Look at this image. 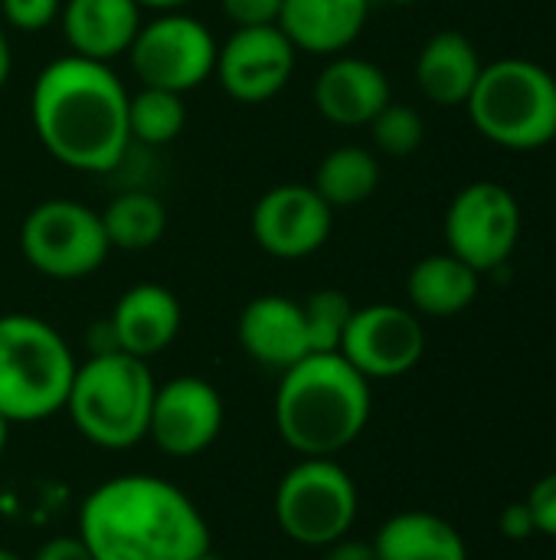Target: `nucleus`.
<instances>
[{
	"instance_id": "22",
	"label": "nucleus",
	"mask_w": 556,
	"mask_h": 560,
	"mask_svg": "<svg viewBox=\"0 0 556 560\" xmlns=\"http://www.w3.org/2000/svg\"><path fill=\"white\" fill-rule=\"evenodd\" d=\"M478 272L472 266H465L459 256L446 253H433L423 256L406 279V295L416 315H429V318H452L462 315L475 295H478Z\"/></svg>"
},
{
	"instance_id": "9",
	"label": "nucleus",
	"mask_w": 556,
	"mask_h": 560,
	"mask_svg": "<svg viewBox=\"0 0 556 560\" xmlns=\"http://www.w3.org/2000/svg\"><path fill=\"white\" fill-rule=\"evenodd\" d=\"M216 52L220 43L213 39L206 23L184 10H170L141 23L128 59L141 85L184 95L200 89L213 75Z\"/></svg>"
},
{
	"instance_id": "1",
	"label": "nucleus",
	"mask_w": 556,
	"mask_h": 560,
	"mask_svg": "<svg viewBox=\"0 0 556 560\" xmlns=\"http://www.w3.org/2000/svg\"><path fill=\"white\" fill-rule=\"evenodd\" d=\"M128 98L131 92L108 62L69 52L39 69L29 89V121L62 167L108 174L131 148Z\"/></svg>"
},
{
	"instance_id": "36",
	"label": "nucleus",
	"mask_w": 556,
	"mask_h": 560,
	"mask_svg": "<svg viewBox=\"0 0 556 560\" xmlns=\"http://www.w3.org/2000/svg\"><path fill=\"white\" fill-rule=\"evenodd\" d=\"M10 427H13V423L0 417V456H3V450H7V440H10Z\"/></svg>"
},
{
	"instance_id": "11",
	"label": "nucleus",
	"mask_w": 556,
	"mask_h": 560,
	"mask_svg": "<svg viewBox=\"0 0 556 560\" xmlns=\"http://www.w3.org/2000/svg\"><path fill=\"white\" fill-rule=\"evenodd\" d=\"M338 351L367 381H390L410 374L423 361L426 331L413 308L377 302L351 312Z\"/></svg>"
},
{
	"instance_id": "7",
	"label": "nucleus",
	"mask_w": 556,
	"mask_h": 560,
	"mask_svg": "<svg viewBox=\"0 0 556 560\" xmlns=\"http://www.w3.org/2000/svg\"><path fill=\"white\" fill-rule=\"evenodd\" d=\"M360 495L334 459H298L275 489V522L301 548H328L351 535Z\"/></svg>"
},
{
	"instance_id": "16",
	"label": "nucleus",
	"mask_w": 556,
	"mask_h": 560,
	"mask_svg": "<svg viewBox=\"0 0 556 560\" xmlns=\"http://www.w3.org/2000/svg\"><path fill=\"white\" fill-rule=\"evenodd\" d=\"M236 338L256 364L279 374L311 354L301 302H292L285 295L252 299L239 312Z\"/></svg>"
},
{
	"instance_id": "4",
	"label": "nucleus",
	"mask_w": 556,
	"mask_h": 560,
	"mask_svg": "<svg viewBox=\"0 0 556 560\" xmlns=\"http://www.w3.org/2000/svg\"><path fill=\"white\" fill-rule=\"evenodd\" d=\"M154 390L157 381L147 361L125 351H102L75 368L62 410L92 446L131 450L147 440Z\"/></svg>"
},
{
	"instance_id": "26",
	"label": "nucleus",
	"mask_w": 556,
	"mask_h": 560,
	"mask_svg": "<svg viewBox=\"0 0 556 560\" xmlns=\"http://www.w3.org/2000/svg\"><path fill=\"white\" fill-rule=\"evenodd\" d=\"M305 312V325H308V341H311V354H331L341 348L344 328L351 322V299L338 289H318L301 302Z\"/></svg>"
},
{
	"instance_id": "39",
	"label": "nucleus",
	"mask_w": 556,
	"mask_h": 560,
	"mask_svg": "<svg viewBox=\"0 0 556 560\" xmlns=\"http://www.w3.org/2000/svg\"><path fill=\"white\" fill-rule=\"evenodd\" d=\"M200 560H220V558H213V555H206V558H200Z\"/></svg>"
},
{
	"instance_id": "35",
	"label": "nucleus",
	"mask_w": 556,
	"mask_h": 560,
	"mask_svg": "<svg viewBox=\"0 0 556 560\" xmlns=\"http://www.w3.org/2000/svg\"><path fill=\"white\" fill-rule=\"evenodd\" d=\"M134 3L138 7H147V10H157V13H170V10H184L193 0H134Z\"/></svg>"
},
{
	"instance_id": "18",
	"label": "nucleus",
	"mask_w": 556,
	"mask_h": 560,
	"mask_svg": "<svg viewBox=\"0 0 556 560\" xmlns=\"http://www.w3.org/2000/svg\"><path fill=\"white\" fill-rule=\"evenodd\" d=\"M62 36L75 56L111 62L125 56L141 30L134 0H62Z\"/></svg>"
},
{
	"instance_id": "12",
	"label": "nucleus",
	"mask_w": 556,
	"mask_h": 560,
	"mask_svg": "<svg viewBox=\"0 0 556 560\" xmlns=\"http://www.w3.org/2000/svg\"><path fill=\"white\" fill-rule=\"evenodd\" d=\"M334 226V210L311 184H275L252 207V240L272 259H308L315 256Z\"/></svg>"
},
{
	"instance_id": "15",
	"label": "nucleus",
	"mask_w": 556,
	"mask_h": 560,
	"mask_svg": "<svg viewBox=\"0 0 556 560\" xmlns=\"http://www.w3.org/2000/svg\"><path fill=\"white\" fill-rule=\"evenodd\" d=\"M315 108L324 121L341 128L370 125L393 98L387 72L360 56H331V62L315 79Z\"/></svg>"
},
{
	"instance_id": "38",
	"label": "nucleus",
	"mask_w": 556,
	"mask_h": 560,
	"mask_svg": "<svg viewBox=\"0 0 556 560\" xmlns=\"http://www.w3.org/2000/svg\"><path fill=\"white\" fill-rule=\"evenodd\" d=\"M393 3H413V0H393Z\"/></svg>"
},
{
	"instance_id": "27",
	"label": "nucleus",
	"mask_w": 556,
	"mask_h": 560,
	"mask_svg": "<svg viewBox=\"0 0 556 560\" xmlns=\"http://www.w3.org/2000/svg\"><path fill=\"white\" fill-rule=\"evenodd\" d=\"M370 135L380 154L387 158H410L419 151L423 138H426V121L416 108L390 102L374 121H370Z\"/></svg>"
},
{
	"instance_id": "20",
	"label": "nucleus",
	"mask_w": 556,
	"mask_h": 560,
	"mask_svg": "<svg viewBox=\"0 0 556 560\" xmlns=\"http://www.w3.org/2000/svg\"><path fill=\"white\" fill-rule=\"evenodd\" d=\"M482 66L485 62L478 59V49L465 33L439 30L423 43L416 56V85L433 105L456 108L469 102Z\"/></svg>"
},
{
	"instance_id": "29",
	"label": "nucleus",
	"mask_w": 556,
	"mask_h": 560,
	"mask_svg": "<svg viewBox=\"0 0 556 560\" xmlns=\"http://www.w3.org/2000/svg\"><path fill=\"white\" fill-rule=\"evenodd\" d=\"M285 0H220L233 26H275Z\"/></svg>"
},
{
	"instance_id": "31",
	"label": "nucleus",
	"mask_w": 556,
	"mask_h": 560,
	"mask_svg": "<svg viewBox=\"0 0 556 560\" xmlns=\"http://www.w3.org/2000/svg\"><path fill=\"white\" fill-rule=\"evenodd\" d=\"M501 535L508 541H531L537 535V525H534V515L528 509V502H511L505 512H501Z\"/></svg>"
},
{
	"instance_id": "3",
	"label": "nucleus",
	"mask_w": 556,
	"mask_h": 560,
	"mask_svg": "<svg viewBox=\"0 0 556 560\" xmlns=\"http://www.w3.org/2000/svg\"><path fill=\"white\" fill-rule=\"evenodd\" d=\"M370 381L341 351L308 354L282 371L275 430L301 459H334L370 423Z\"/></svg>"
},
{
	"instance_id": "28",
	"label": "nucleus",
	"mask_w": 556,
	"mask_h": 560,
	"mask_svg": "<svg viewBox=\"0 0 556 560\" xmlns=\"http://www.w3.org/2000/svg\"><path fill=\"white\" fill-rule=\"evenodd\" d=\"M3 23L20 33H39L62 13V0H0Z\"/></svg>"
},
{
	"instance_id": "30",
	"label": "nucleus",
	"mask_w": 556,
	"mask_h": 560,
	"mask_svg": "<svg viewBox=\"0 0 556 560\" xmlns=\"http://www.w3.org/2000/svg\"><path fill=\"white\" fill-rule=\"evenodd\" d=\"M524 502H528V509H531V515H534L537 535L554 538L556 541V472L544 476V479L531 489V495H528Z\"/></svg>"
},
{
	"instance_id": "2",
	"label": "nucleus",
	"mask_w": 556,
	"mask_h": 560,
	"mask_svg": "<svg viewBox=\"0 0 556 560\" xmlns=\"http://www.w3.org/2000/svg\"><path fill=\"white\" fill-rule=\"evenodd\" d=\"M92 560H200L210 525L193 499L161 476L128 472L98 482L79 509Z\"/></svg>"
},
{
	"instance_id": "10",
	"label": "nucleus",
	"mask_w": 556,
	"mask_h": 560,
	"mask_svg": "<svg viewBox=\"0 0 556 560\" xmlns=\"http://www.w3.org/2000/svg\"><path fill=\"white\" fill-rule=\"evenodd\" d=\"M521 240V203L498 180L465 184L446 210V246L478 276L508 266Z\"/></svg>"
},
{
	"instance_id": "17",
	"label": "nucleus",
	"mask_w": 556,
	"mask_h": 560,
	"mask_svg": "<svg viewBox=\"0 0 556 560\" xmlns=\"http://www.w3.org/2000/svg\"><path fill=\"white\" fill-rule=\"evenodd\" d=\"M180 322H184L180 302L167 285L138 282L118 299L108 328L118 351L147 361L164 348H170V341L180 331Z\"/></svg>"
},
{
	"instance_id": "6",
	"label": "nucleus",
	"mask_w": 556,
	"mask_h": 560,
	"mask_svg": "<svg viewBox=\"0 0 556 560\" xmlns=\"http://www.w3.org/2000/svg\"><path fill=\"white\" fill-rule=\"evenodd\" d=\"M465 108L475 131L498 148H547L556 138V75L534 59H495L482 66Z\"/></svg>"
},
{
	"instance_id": "34",
	"label": "nucleus",
	"mask_w": 556,
	"mask_h": 560,
	"mask_svg": "<svg viewBox=\"0 0 556 560\" xmlns=\"http://www.w3.org/2000/svg\"><path fill=\"white\" fill-rule=\"evenodd\" d=\"M10 69H13V52H10V39H7V33H3V26H0V89H3L7 79H10Z\"/></svg>"
},
{
	"instance_id": "32",
	"label": "nucleus",
	"mask_w": 556,
	"mask_h": 560,
	"mask_svg": "<svg viewBox=\"0 0 556 560\" xmlns=\"http://www.w3.org/2000/svg\"><path fill=\"white\" fill-rule=\"evenodd\" d=\"M33 560H92L88 548L82 545V538H49Z\"/></svg>"
},
{
	"instance_id": "5",
	"label": "nucleus",
	"mask_w": 556,
	"mask_h": 560,
	"mask_svg": "<svg viewBox=\"0 0 556 560\" xmlns=\"http://www.w3.org/2000/svg\"><path fill=\"white\" fill-rule=\"evenodd\" d=\"M75 354L69 341L39 315H0V417L39 423L66 407Z\"/></svg>"
},
{
	"instance_id": "8",
	"label": "nucleus",
	"mask_w": 556,
	"mask_h": 560,
	"mask_svg": "<svg viewBox=\"0 0 556 560\" xmlns=\"http://www.w3.org/2000/svg\"><path fill=\"white\" fill-rule=\"evenodd\" d=\"M108 249L102 213L69 197L36 203L20 223V253L46 279H85L102 269Z\"/></svg>"
},
{
	"instance_id": "24",
	"label": "nucleus",
	"mask_w": 556,
	"mask_h": 560,
	"mask_svg": "<svg viewBox=\"0 0 556 560\" xmlns=\"http://www.w3.org/2000/svg\"><path fill=\"white\" fill-rule=\"evenodd\" d=\"M98 213H102V226H105L111 249H128V253L151 249L161 243L167 230V210L161 197L147 190H125L111 197L108 207Z\"/></svg>"
},
{
	"instance_id": "33",
	"label": "nucleus",
	"mask_w": 556,
	"mask_h": 560,
	"mask_svg": "<svg viewBox=\"0 0 556 560\" xmlns=\"http://www.w3.org/2000/svg\"><path fill=\"white\" fill-rule=\"evenodd\" d=\"M324 560H377V551L370 541H354V538H341L334 545L324 548Z\"/></svg>"
},
{
	"instance_id": "23",
	"label": "nucleus",
	"mask_w": 556,
	"mask_h": 560,
	"mask_svg": "<svg viewBox=\"0 0 556 560\" xmlns=\"http://www.w3.org/2000/svg\"><path fill=\"white\" fill-rule=\"evenodd\" d=\"M311 187L324 197L331 210L338 207H357L380 187V161L374 151L360 144H341L328 151L315 171Z\"/></svg>"
},
{
	"instance_id": "13",
	"label": "nucleus",
	"mask_w": 556,
	"mask_h": 560,
	"mask_svg": "<svg viewBox=\"0 0 556 560\" xmlns=\"http://www.w3.org/2000/svg\"><path fill=\"white\" fill-rule=\"evenodd\" d=\"M223 397L220 390L197 374L170 377L157 384L151 404L147 440L174 459H190L210 450L223 430Z\"/></svg>"
},
{
	"instance_id": "37",
	"label": "nucleus",
	"mask_w": 556,
	"mask_h": 560,
	"mask_svg": "<svg viewBox=\"0 0 556 560\" xmlns=\"http://www.w3.org/2000/svg\"><path fill=\"white\" fill-rule=\"evenodd\" d=\"M0 560H23L20 555H13V551H7V548H0Z\"/></svg>"
},
{
	"instance_id": "25",
	"label": "nucleus",
	"mask_w": 556,
	"mask_h": 560,
	"mask_svg": "<svg viewBox=\"0 0 556 560\" xmlns=\"http://www.w3.org/2000/svg\"><path fill=\"white\" fill-rule=\"evenodd\" d=\"M184 125H187V105H184V95H177V92L141 85L128 98L131 141L161 148V144H170L184 131Z\"/></svg>"
},
{
	"instance_id": "19",
	"label": "nucleus",
	"mask_w": 556,
	"mask_h": 560,
	"mask_svg": "<svg viewBox=\"0 0 556 560\" xmlns=\"http://www.w3.org/2000/svg\"><path fill=\"white\" fill-rule=\"evenodd\" d=\"M370 0H285L279 30L298 52L341 56L367 26Z\"/></svg>"
},
{
	"instance_id": "21",
	"label": "nucleus",
	"mask_w": 556,
	"mask_h": 560,
	"mask_svg": "<svg viewBox=\"0 0 556 560\" xmlns=\"http://www.w3.org/2000/svg\"><path fill=\"white\" fill-rule=\"evenodd\" d=\"M370 545L377 560H469L459 528L419 509L387 518Z\"/></svg>"
},
{
	"instance_id": "14",
	"label": "nucleus",
	"mask_w": 556,
	"mask_h": 560,
	"mask_svg": "<svg viewBox=\"0 0 556 560\" xmlns=\"http://www.w3.org/2000/svg\"><path fill=\"white\" fill-rule=\"evenodd\" d=\"M298 49L279 26H236L216 52V79L223 92L242 105L275 98L292 72Z\"/></svg>"
}]
</instances>
